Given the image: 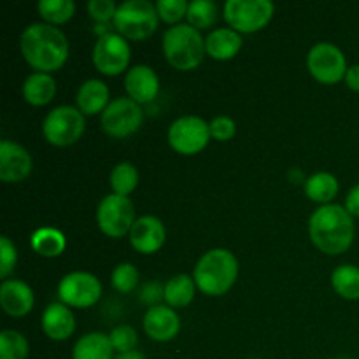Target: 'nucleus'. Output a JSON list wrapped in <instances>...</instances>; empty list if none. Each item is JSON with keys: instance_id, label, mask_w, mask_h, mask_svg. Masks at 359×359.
Listing matches in <instances>:
<instances>
[{"instance_id": "42", "label": "nucleus", "mask_w": 359, "mask_h": 359, "mask_svg": "<svg viewBox=\"0 0 359 359\" xmlns=\"http://www.w3.org/2000/svg\"><path fill=\"white\" fill-rule=\"evenodd\" d=\"M337 359H351V358H337Z\"/></svg>"}, {"instance_id": "20", "label": "nucleus", "mask_w": 359, "mask_h": 359, "mask_svg": "<svg viewBox=\"0 0 359 359\" xmlns=\"http://www.w3.org/2000/svg\"><path fill=\"white\" fill-rule=\"evenodd\" d=\"M242 35L233 28H216L205 37V51L216 62L233 60L242 49Z\"/></svg>"}, {"instance_id": "18", "label": "nucleus", "mask_w": 359, "mask_h": 359, "mask_svg": "<svg viewBox=\"0 0 359 359\" xmlns=\"http://www.w3.org/2000/svg\"><path fill=\"white\" fill-rule=\"evenodd\" d=\"M0 305L11 318H23V316L30 314L35 305L34 291L23 280H4L0 286Z\"/></svg>"}, {"instance_id": "36", "label": "nucleus", "mask_w": 359, "mask_h": 359, "mask_svg": "<svg viewBox=\"0 0 359 359\" xmlns=\"http://www.w3.org/2000/svg\"><path fill=\"white\" fill-rule=\"evenodd\" d=\"M18 263L16 245L11 242L9 237H0V277L7 280L11 272Z\"/></svg>"}, {"instance_id": "10", "label": "nucleus", "mask_w": 359, "mask_h": 359, "mask_svg": "<svg viewBox=\"0 0 359 359\" xmlns=\"http://www.w3.org/2000/svg\"><path fill=\"white\" fill-rule=\"evenodd\" d=\"M307 69L311 76L321 84L340 83L346 79L347 74V60L342 49L337 48L332 42H319L312 46L307 55Z\"/></svg>"}, {"instance_id": "15", "label": "nucleus", "mask_w": 359, "mask_h": 359, "mask_svg": "<svg viewBox=\"0 0 359 359\" xmlns=\"http://www.w3.org/2000/svg\"><path fill=\"white\" fill-rule=\"evenodd\" d=\"M130 244L140 255H154L163 248L167 241V230L156 216H140L130 230Z\"/></svg>"}, {"instance_id": "17", "label": "nucleus", "mask_w": 359, "mask_h": 359, "mask_svg": "<svg viewBox=\"0 0 359 359\" xmlns=\"http://www.w3.org/2000/svg\"><path fill=\"white\" fill-rule=\"evenodd\" d=\"M125 90L139 105L151 104L160 93V77L149 65H135L126 72Z\"/></svg>"}, {"instance_id": "16", "label": "nucleus", "mask_w": 359, "mask_h": 359, "mask_svg": "<svg viewBox=\"0 0 359 359\" xmlns=\"http://www.w3.org/2000/svg\"><path fill=\"white\" fill-rule=\"evenodd\" d=\"M144 332L154 342H170L181 332V319L168 305H156L147 309L144 316Z\"/></svg>"}, {"instance_id": "4", "label": "nucleus", "mask_w": 359, "mask_h": 359, "mask_svg": "<svg viewBox=\"0 0 359 359\" xmlns=\"http://www.w3.org/2000/svg\"><path fill=\"white\" fill-rule=\"evenodd\" d=\"M161 48H163V55L168 65L177 70H184V72L196 69L207 55L205 39L196 28L188 23L167 28L163 34V41H161Z\"/></svg>"}, {"instance_id": "37", "label": "nucleus", "mask_w": 359, "mask_h": 359, "mask_svg": "<svg viewBox=\"0 0 359 359\" xmlns=\"http://www.w3.org/2000/svg\"><path fill=\"white\" fill-rule=\"evenodd\" d=\"M210 126V137H212L214 140H217V142H228V140H231L235 137V133H237V125H235V121L231 118H228V116H217V118H214L212 121L209 123Z\"/></svg>"}, {"instance_id": "28", "label": "nucleus", "mask_w": 359, "mask_h": 359, "mask_svg": "<svg viewBox=\"0 0 359 359\" xmlns=\"http://www.w3.org/2000/svg\"><path fill=\"white\" fill-rule=\"evenodd\" d=\"M139 170L133 163L130 161H121V163L116 165L111 170L109 175V184L114 195L128 196L130 193H133L139 186Z\"/></svg>"}, {"instance_id": "9", "label": "nucleus", "mask_w": 359, "mask_h": 359, "mask_svg": "<svg viewBox=\"0 0 359 359\" xmlns=\"http://www.w3.org/2000/svg\"><path fill=\"white\" fill-rule=\"evenodd\" d=\"M168 144L175 153L193 156L202 153L210 140V126L198 116H182L168 128Z\"/></svg>"}, {"instance_id": "3", "label": "nucleus", "mask_w": 359, "mask_h": 359, "mask_svg": "<svg viewBox=\"0 0 359 359\" xmlns=\"http://www.w3.org/2000/svg\"><path fill=\"white\" fill-rule=\"evenodd\" d=\"M238 277V259L228 249L216 248L198 259L193 272L196 287L207 297H223Z\"/></svg>"}, {"instance_id": "30", "label": "nucleus", "mask_w": 359, "mask_h": 359, "mask_svg": "<svg viewBox=\"0 0 359 359\" xmlns=\"http://www.w3.org/2000/svg\"><path fill=\"white\" fill-rule=\"evenodd\" d=\"M188 25H191L196 30H205L210 28L217 20V6L212 0H193L188 7Z\"/></svg>"}, {"instance_id": "40", "label": "nucleus", "mask_w": 359, "mask_h": 359, "mask_svg": "<svg viewBox=\"0 0 359 359\" xmlns=\"http://www.w3.org/2000/svg\"><path fill=\"white\" fill-rule=\"evenodd\" d=\"M344 81H346V84L349 90L359 93V63H356V65H351L349 69H347L346 79Z\"/></svg>"}, {"instance_id": "32", "label": "nucleus", "mask_w": 359, "mask_h": 359, "mask_svg": "<svg viewBox=\"0 0 359 359\" xmlns=\"http://www.w3.org/2000/svg\"><path fill=\"white\" fill-rule=\"evenodd\" d=\"M140 283L139 270L132 263H119L111 273V284L118 293L128 294L137 290Z\"/></svg>"}, {"instance_id": "25", "label": "nucleus", "mask_w": 359, "mask_h": 359, "mask_svg": "<svg viewBox=\"0 0 359 359\" xmlns=\"http://www.w3.org/2000/svg\"><path fill=\"white\" fill-rule=\"evenodd\" d=\"M30 245L42 258H56L67 249V238L53 226H42L32 233Z\"/></svg>"}, {"instance_id": "35", "label": "nucleus", "mask_w": 359, "mask_h": 359, "mask_svg": "<svg viewBox=\"0 0 359 359\" xmlns=\"http://www.w3.org/2000/svg\"><path fill=\"white\" fill-rule=\"evenodd\" d=\"M88 13H90L91 20L95 23L109 25L114 21L116 13H118V6L112 0H91L88 4Z\"/></svg>"}, {"instance_id": "41", "label": "nucleus", "mask_w": 359, "mask_h": 359, "mask_svg": "<svg viewBox=\"0 0 359 359\" xmlns=\"http://www.w3.org/2000/svg\"><path fill=\"white\" fill-rule=\"evenodd\" d=\"M114 359H147L146 354L140 353V351H130V353H123V354H118Z\"/></svg>"}, {"instance_id": "29", "label": "nucleus", "mask_w": 359, "mask_h": 359, "mask_svg": "<svg viewBox=\"0 0 359 359\" xmlns=\"http://www.w3.org/2000/svg\"><path fill=\"white\" fill-rule=\"evenodd\" d=\"M37 13L46 23L58 27L72 20L76 14V4L72 0H39Z\"/></svg>"}, {"instance_id": "11", "label": "nucleus", "mask_w": 359, "mask_h": 359, "mask_svg": "<svg viewBox=\"0 0 359 359\" xmlns=\"http://www.w3.org/2000/svg\"><path fill=\"white\" fill-rule=\"evenodd\" d=\"M102 128L112 139H125L140 130L144 123L142 105L133 102L132 98L119 97L109 104L100 118Z\"/></svg>"}, {"instance_id": "8", "label": "nucleus", "mask_w": 359, "mask_h": 359, "mask_svg": "<svg viewBox=\"0 0 359 359\" xmlns=\"http://www.w3.org/2000/svg\"><path fill=\"white\" fill-rule=\"evenodd\" d=\"M135 221V207L128 196L111 193L98 203L97 224L102 233L107 237L123 238L125 235H130Z\"/></svg>"}, {"instance_id": "13", "label": "nucleus", "mask_w": 359, "mask_h": 359, "mask_svg": "<svg viewBox=\"0 0 359 359\" xmlns=\"http://www.w3.org/2000/svg\"><path fill=\"white\" fill-rule=\"evenodd\" d=\"M102 284L90 272H70L58 284V298L72 309H90L100 300Z\"/></svg>"}, {"instance_id": "12", "label": "nucleus", "mask_w": 359, "mask_h": 359, "mask_svg": "<svg viewBox=\"0 0 359 359\" xmlns=\"http://www.w3.org/2000/svg\"><path fill=\"white\" fill-rule=\"evenodd\" d=\"M130 58H132L130 44L125 37L114 34V32L104 35V37H98L93 46V53H91L95 69L104 76L111 77L125 72L130 65Z\"/></svg>"}, {"instance_id": "7", "label": "nucleus", "mask_w": 359, "mask_h": 359, "mask_svg": "<svg viewBox=\"0 0 359 359\" xmlns=\"http://www.w3.org/2000/svg\"><path fill=\"white\" fill-rule=\"evenodd\" d=\"M276 6L270 0H228L224 20L238 34H255L272 21Z\"/></svg>"}, {"instance_id": "22", "label": "nucleus", "mask_w": 359, "mask_h": 359, "mask_svg": "<svg viewBox=\"0 0 359 359\" xmlns=\"http://www.w3.org/2000/svg\"><path fill=\"white\" fill-rule=\"evenodd\" d=\"M21 93L27 104L34 107H44L49 102H53L56 95V81L51 74L34 72L23 81Z\"/></svg>"}, {"instance_id": "31", "label": "nucleus", "mask_w": 359, "mask_h": 359, "mask_svg": "<svg viewBox=\"0 0 359 359\" xmlns=\"http://www.w3.org/2000/svg\"><path fill=\"white\" fill-rule=\"evenodd\" d=\"M30 346L23 333L16 330H4L0 333V359H27Z\"/></svg>"}, {"instance_id": "6", "label": "nucleus", "mask_w": 359, "mask_h": 359, "mask_svg": "<svg viewBox=\"0 0 359 359\" xmlns=\"http://www.w3.org/2000/svg\"><path fill=\"white\" fill-rule=\"evenodd\" d=\"M86 116L72 105H60L48 112L42 123V135L51 146H74L86 130Z\"/></svg>"}, {"instance_id": "26", "label": "nucleus", "mask_w": 359, "mask_h": 359, "mask_svg": "<svg viewBox=\"0 0 359 359\" xmlns=\"http://www.w3.org/2000/svg\"><path fill=\"white\" fill-rule=\"evenodd\" d=\"M196 293L195 279L186 273H179L165 284V302L172 309H184L193 302Z\"/></svg>"}, {"instance_id": "24", "label": "nucleus", "mask_w": 359, "mask_h": 359, "mask_svg": "<svg viewBox=\"0 0 359 359\" xmlns=\"http://www.w3.org/2000/svg\"><path fill=\"white\" fill-rule=\"evenodd\" d=\"M339 179L330 172H318L305 179L304 182V191L307 198L321 205H330L332 200L339 195Z\"/></svg>"}, {"instance_id": "1", "label": "nucleus", "mask_w": 359, "mask_h": 359, "mask_svg": "<svg viewBox=\"0 0 359 359\" xmlns=\"http://www.w3.org/2000/svg\"><path fill=\"white\" fill-rule=\"evenodd\" d=\"M21 55L37 72L51 74L69 60V39L60 28L48 23H32L21 34Z\"/></svg>"}, {"instance_id": "21", "label": "nucleus", "mask_w": 359, "mask_h": 359, "mask_svg": "<svg viewBox=\"0 0 359 359\" xmlns=\"http://www.w3.org/2000/svg\"><path fill=\"white\" fill-rule=\"evenodd\" d=\"M111 95L109 88L104 81L100 79H88L79 86L76 95L77 109L84 116H97L104 114L105 109L111 104Z\"/></svg>"}, {"instance_id": "5", "label": "nucleus", "mask_w": 359, "mask_h": 359, "mask_svg": "<svg viewBox=\"0 0 359 359\" xmlns=\"http://www.w3.org/2000/svg\"><path fill=\"white\" fill-rule=\"evenodd\" d=\"M158 21H160V16L153 2L126 0L118 6V13L112 25L126 41H146L156 32Z\"/></svg>"}, {"instance_id": "19", "label": "nucleus", "mask_w": 359, "mask_h": 359, "mask_svg": "<svg viewBox=\"0 0 359 359\" xmlns=\"http://www.w3.org/2000/svg\"><path fill=\"white\" fill-rule=\"evenodd\" d=\"M41 326L48 339L63 342V340H69L76 332V318L70 307H67L62 302H55V304H49L42 312Z\"/></svg>"}, {"instance_id": "39", "label": "nucleus", "mask_w": 359, "mask_h": 359, "mask_svg": "<svg viewBox=\"0 0 359 359\" xmlns=\"http://www.w3.org/2000/svg\"><path fill=\"white\" fill-rule=\"evenodd\" d=\"M346 210L353 217H359V184L353 186L346 196Z\"/></svg>"}, {"instance_id": "33", "label": "nucleus", "mask_w": 359, "mask_h": 359, "mask_svg": "<svg viewBox=\"0 0 359 359\" xmlns=\"http://www.w3.org/2000/svg\"><path fill=\"white\" fill-rule=\"evenodd\" d=\"M109 339H111L112 349L118 354L135 351L137 344H139V335H137L135 328L130 325H119L112 328V332L109 333Z\"/></svg>"}, {"instance_id": "34", "label": "nucleus", "mask_w": 359, "mask_h": 359, "mask_svg": "<svg viewBox=\"0 0 359 359\" xmlns=\"http://www.w3.org/2000/svg\"><path fill=\"white\" fill-rule=\"evenodd\" d=\"M154 6H156L160 20L167 25H172V27L181 25L179 21L188 16L189 4L186 0H158Z\"/></svg>"}, {"instance_id": "38", "label": "nucleus", "mask_w": 359, "mask_h": 359, "mask_svg": "<svg viewBox=\"0 0 359 359\" xmlns=\"http://www.w3.org/2000/svg\"><path fill=\"white\" fill-rule=\"evenodd\" d=\"M139 298L144 304L151 305V307H156L158 302L165 300V286H161L160 283L144 284L142 290H140Z\"/></svg>"}, {"instance_id": "23", "label": "nucleus", "mask_w": 359, "mask_h": 359, "mask_svg": "<svg viewBox=\"0 0 359 359\" xmlns=\"http://www.w3.org/2000/svg\"><path fill=\"white\" fill-rule=\"evenodd\" d=\"M72 359H114L111 339L100 332L86 333L74 346Z\"/></svg>"}, {"instance_id": "14", "label": "nucleus", "mask_w": 359, "mask_h": 359, "mask_svg": "<svg viewBox=\"0 0 359 359\" xmlns=\"http://www.w3.org/2000/svg\"><path fill=\"white\" fill-rule=\"evenodd\" d=\"M34 161L21 144L13 140L0 142V179L7 184L21 182L32 174Z\"/></svg>"}, {"instance_id": "27", "label": "nucleus", "mask_w": 359, "mask_h": 359, "mask_svg": "<svg viewBox=\"0 0 359 359\" xmlns=\"http://www.w3.org/2000/svg\"><path fill=\"white\" fill-rule=\"evenodd\" d=\"M332 287L340 298L349 302L359 300V266L340 265L332 272Z\"/></svg>"}, {"instance_id": "2", "label": "nucleus", "mask_w": 359, "mask_h": 359, "mask_svg": "<svg viewBox=\"0 0 359 359\" xmlns=\"http://www.w3.org/2000/svg\"><path fill=\"white\" fill-rule=\"evenodd\" d=\"M309 235L312 244L325 255H344L353 245L356 235L354 217L339 203L321 205L309 219Z\"/></svg>"}]
</instances>
